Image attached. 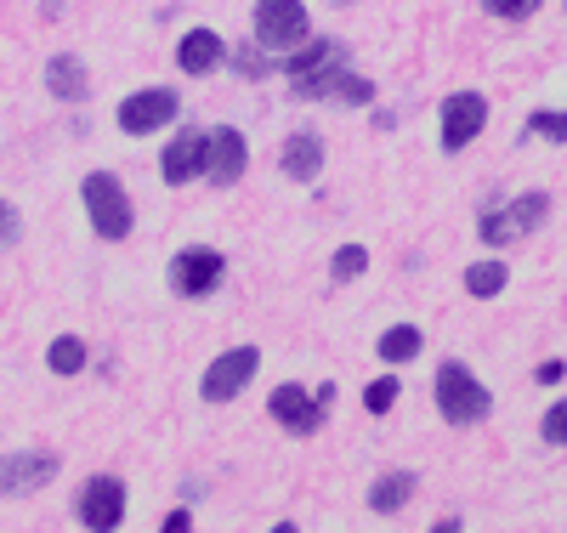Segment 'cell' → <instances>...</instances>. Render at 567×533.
<instances>
[{"label":"cell","instance_id":"6da1fadb","mask_svg":"<svg viewBox=\"0 0 567 533\" xmlns=\"http://www.w3.org/2000/svg\"><path fill=\"white\" fill-rule=\"evenodd\" d=\"M80 199H85V216H91V227H97V238H131V227H136V211H131V193H125V182L114 176V171H91L85 182H80Z\"/></svg>","mask_w":567,"mask_h":533},{"label":"cell","instance_id":"7a4b0ae2","mask_svg":"<svg viewBox=\"0 0 567 533\" xmlns=\"http://www.w3.org/2000/svg\"><path fill=\"white\" fill-rule=\"evenodd\" d=\"M432 392H437V414H443L449 426H477V420H488V409H494L488 386H483L477 375H471L460 358H449V363L437 369Z\"/></svg>","mask_w":567,"mask_h":533},{"label":"cell","instance_id":"3957f363","mask_svg":"<svg viewBox=\"0 0 567 533\" xmlns=\"http://www.w3.org/2000/svg\"><path fill=\"white\" fill-rule=\"evenodd\" d=\"M545 216H550V193L534 187V193H516L511 205H488L483 222H477V233H483V245H488V250H499V245H516V238H528Z\"/></svg>","mask_w":567,"mask_h":533},{"label":"cell","instance_id":"277c9868","mask_svg":"<svg viewBox=\"0 0 567 533\" xmlns=\"http://www.w3.org/2000/svg\"><path fill=\"white\" fill-rule=\"evenodd\" d=\"M250 23H256V45H272V52H290V45L312 40L307 0H256Z\"/></svg>","mask_w":567,"mask_h":533},{"label":"cell","instance_id":"5b68a950","mask_svg":"<svg viewBox=\"0 0 567 533\" xmlns=\"http://www.w3.org/2000/svg\"><path fill=\"white\" fill-rule=\"evenodd\" d=\"M483 125H488V96H483V91H449V96H443V114H437L443 154L471 148V142L483 136Z\"/></svg>","mask_w":567,"mask_h":533},{"label":"cell","instance_id":"8992f818","mask_svg":"<svg viewBox=\"0 0 567 533\" xmlns=\"http://www.w3.org/2000/svg\"><path fill=\"white\" fill-rule=\"evenodd\" d=\"M221 278H227V256L210 250V245H187V250L171 256V289H176V296H187V301L210 296Z\"/></svg>","mask_w":567,"mask_h":533},{"label":"cell","instance_id":"52a82bcc","mask_svg":"<svg viewBox=\"0 0 567 533\" xmlns=\"http://www.w3.org/2000/svg\"><path fill=\"white\" fill-rule=\"evenodd\" d=\"M176 114H182V96H176L171 85H148V91H131L125 103H120V131L154 136V131H165Z\"/></svg>","mask_w":567,"mask_h":533},{"label":"cell","instance_id":"ba28073f","mask_svg":"<svg viewBox=\"0 0 567 533\" xmlns=\"http://www.w3.org/2000/svg\"><path fill=\"white\" fill-rule=\"evenodd\" d=\"M256 369H261V347H233V352H216V363L205 369V380H199V392L210 398V403H233L245 392V386L256 380Z\"/></svg>","mask_w":567,"mask_h":533},{"label":"cell","instance_id":"9c48e42d","mask_svg":"<svg viewBox=\"0 0 567 533\" xmlns=\"http://www.w3.org/2000/svg\"><path fill=\"white\" fill-rule=\"evenodd\" d=\"M267 409H272V420L290 431V438H312V431H323V409L329 403H318V392H307V386L284 380V386H272Z\"/></svg>","mask_w":567,"mask_h":533},{"label":"cell","instance_id":"30bf717a","mask_svg":"<svg viewBox=\"0 0 567 533\" xmlns=\"http://www.w3.org/2000/svg\"><path fill=\"white\" fill-rule=\"evenodd\" d=\"M74 516L91 533H114L125 522V482L120 476H91L80 489V500H74Z\"/></svg>","mask_w":567,"mask_h":533},{"label":"cell","instance_id":"8fae6325","mask_svg":"<svg viewBox=\"0 0 567 533\" xmlns=\"http://www.w3.org/2000/svg\"><path fill=\"white\" fill-rule=\"evenodd\" d=\"M58 476V454H34V449H23V454H7L0 460V500H18V494H40L45 482Z\"/></svg>","mask_w":567,"mask_h":533},{"label":"cell","instance_id":"7c38bea8","mask_svg":"<svg viewBox=\"0 0 567 533\" xmlns=\"http://www.w3.org/2000/svg\"><path fill=\"white\" fill-rule=\"evenodd\" d=\"M290 80H323V74H341V69H352L347 63V45L336 40V34H312L307 45H296L290 58L278 63Z\"/></svg>","mask_w":567,"mask_h":533},{"label":"cell","instance_id":"4fadbf2b","mask_svg":"<svg viewBox=\"0 0 567 533\" xmlns=\"http://www.w3.org/2000/svg\"><path fill=\"white\" fill-rule=\"evenodd\" d=\"M245 165H250L245 131H239V125H216L210 142H205V176H210L216 187H233V182L245 176Z\"/></svg>","mask_w":567,"mask_h":533},{"label":"cell","instance_id":"5bb4252c","mask_svg":"<svg viewBox=\"0 0 567 533\" xmlns=\"http://www.w3.org/2000/svg\"><path fill=\"white\" fill-rule=\"evenodd\" d=\"M205 142H210V131H182V136L171 142V148L159 154V176H165L171 187L205 176Z\"/></svg>","mask_w":567,"mask_h":533},{"label":"cell","instance_id":"9a60e30c","mask_svg":"<svg viewBox=\"0 0 567 533\" xmlns=\"http://www.w3.org/2000/svg\"><path fill=\"white\" fill-rule=\"evenodd\" d=\"M278 171L290 182H312L323 171V136L318 131H290V136H284V148H278Z\"/></svg>","mask_w":567,"mask_h":533},{"label":"cell","instance_id":"2e32d148","mask_svg":"<svg viewBox=\"0 0 567 533\" xmlns=\"http://www.w3.org/2000/svg\"><path fill=\"white\" fill-rule=\"evenodd\" d=\"M221 63H227V45H221L216 29H187L182 34V45H176V69L182 74H216Z\"/></svg>","mask_w":567,"mask_h":533},{"label":"cell","instance_id":"e0dca14e","mask_svg":"<svg viewBox=\"0 0 567 533\" xmlns=\"http://www.w3.org/2000/svg\"><path fill=\"white\" fill-rule=\"evenodd\" d=\"M45 91H52L58 103H85V91H91V69H85V58L58 52L52 63H45Z\"/></svg>","mask_w":567,"mask_h":533},{"label":"cell","instance_id":"ac0fdd59","mask_svg":"<svg viewBox=\"0 0 567 533\" xmlns=\"http://www.w3.org/2000/svg\"><path fill=\"white\" fill-rule=\"evenodd\" d=\"M414 489H420V476H414V471H386V476H374V489H369V511L392 516V511H403V505L414 500Z\"/></svg>","mask_w":567,"mask_h":533},{"label":"cell","instance_id":"d6986e66","mask_svg":"<svg viewBox=\"0 0 567 533\" xmlns=\"http://www.w3.org/2000/svg\"><path fill=\"white\" fill-rule=\"evenodd\" d=\"M505 284H511V267H505V262H494V256L465 267V296H477V301H494Z\"/></svg>","mask_w":567,"mask_h":533},{"label":"cell","instance_id":"ffe728a7","mask_svg":"<svg viewBox=\"0 0 567 533\" xmlns=\"http://www.w3.org/2000/svg\"><path fill=\"white\" fill-rule=\"evenodd\" d=\"M374 358H381V363H409V358H420V329H414V324H392L381 341H374Z\"/></svg>","mask_w":567,"mask_h":533},{"label":"cell","instance_id":"44dd1931","mask_svg":"<svg viewBox=\"0 0 567 533\" xmlns=\"http://www.w3.org/2000/svg\"><path fill=\"white\" fill-rule=\"evenodd\" d=\"M45 369L52 375H80L85 369V341L80 335H58V341L45 347Z\"/></svg>","mask_w":567,"mask_h":533},{"label":"cell","instance_id":"7402d4cb","mask_svg":"<svg viewBox=\"0 0 567 533\" xmlns=\"http://www.w3.org/2000/svg\"><path fill=\"white\" fill-rule=\"evenodd\" d=\"M363 273H369V250H363V245H341V250H336V262H329V278H336V284L363 278Z\"/></svg>","mask_w":567,"mask_h":533},{"label":"cell","instance_id":"603a6c76","mask_svg":"<svg viewBox=\"0 0 567 533\" xmlns=\"http://www.w3.org/2000/svg\"><path fill=\"white\" fill-rule=\"evenodd\" d=\"M398 398H403V386H398V375H381V380H374L369 392H363V409H369V414H386V409H392Z\"/></svg>","mask_w":567,"mask_h":533},{"label":"cell","instance_id":"cb8c5ba5","mask_svg":"<svg viewBox=\"0 0 567 533\" xmlns=\"http://www.w3.org/2000/svg\"><path fill=\"white\" fill-rule=\"evenodd\" d=\"M528 136H545V142H567V114L534 109V114H528Z\"/></svg>","mask_w":567,"mask_h":533},{"label":"cell","instance_id":"d4e9b609","mask_svg":"<svg viewBox=\"0 0 567 533\" xmlns=\"http://www.w3.org/2000/svg\"><path fill=\"white\" fill-rule=\"evenodd\" d=\"M539 438H545V443H556V449H567V398H556V403L545 409V420H539Z\"/></svg>","mask_w":567,"mask_h":533},{"label":"cell","instance_id":"484cf974","mask_svg":"<svg viewBox=\"0 0 567 533\" xmlns=\"http://www.w3.org/2000/svg\"><path fill=\"white\" fill-rule=\"evenodd\" d=\"M233 69H239L245 80H261V74L272 69V58L261 52V45H239V52H233Z\"/></svg>","mask_w":567,"mask_h":533},{"label":"cell","instance_id":"4316f807","mask_svg":"<svg viewBox=\"0 0 567 533\" xmlns=\"http://www.w3.org/2000/svg\"><path fill=\"white\" fill-rule=\"evenodd\" d=\"M534 7H539V0H483V12H494V18H505V23L528 18Z\"/></svg>","mask_w":567,"mask_h":533},{"label":"cell","instance_id":"83f0119b","mask_svg":"<svg viewBox=\"0 0 567 533\" xmlns=\"http://www.w3.org/2000/svg\"><path fill=\"white\" fill-rule=\"evenodd\" d=\"M159 533H194V516H187V511H171V516L159 522Z\"/></svg>","mask_w":567,"mask_h":533},{"label":"cell","instance_id":"f1b7e54d","mask_svg":"<svg viewBox=\"0 0 567 533\" xmlns=\"http://www.w3.org/2000/svg\"><path fill=\"white\" fill-rule=\"evenodd\" d=\"M539 380L556 386V380H561V358H545V363H539Z\"/></svg>","mask_w":567,"mask_h":533},{"label":"cell","instance_id":"f546056e","mask_svg":"<svg viewBox=\"0 0 567 533\" xmlns=\"http://www.w3.org/2000/svg\"><path fill=\"white\" fill-rule=\"evenodd\" d=\"M12 233H18V216L7 211V216H0V245H12Z\"/></svg>","mask_w":567,"mask_h":533},{"label":"cell","instance_id":"4dcf8cb0","mask_svg":"<svg viewBox=\"0 0 567 533\" xmlns=\"http://www.w3.org/2000/svg\"><path fill=\"white\" fill-rule=\"evenodd\" d=\"M432 533H465V527H460V516H443V522H437Z\"/></svg>","mask_w":567,"mask_h":533},{"label":"cell","instance_id":"1f68e13d","mask_svg":"<svg viewBox=\"0 0 567 533\" xmlns=\"http://www.w3.org/2000/svg\"><path fill=\"white\" fill-rule=\"evenodd\" d=\"M272 533H301V527H296V522H278V527H272Z\"/></svg>","mask_w":567,"mask_h":533},{"label":"cell","instance_id":"d6a6232c","mask_svg":"<svg viewBox=\"0 0 567 533\" xmlns=\"http://www.w3.org/2000/svg\"><path fill=\"white\" fill-rule=\"evenodd\" d=\"M0 216H7V199H0Z\"/></svg>","mask_w":567,"mask_h":533},{"label":"cell","instance_id":"836d02e7","mask_svg":"<svg viewBox=\"0 0 567 533\" xmlns=\"http://www.w3.org/2000/svg\"><path fill=\"white\" fill-rule=\"evenodd\" d=\"M336 7H347V0H336Z\"/></svg>","mask_w":567,"mask_h":533}]
</instances>
